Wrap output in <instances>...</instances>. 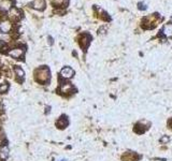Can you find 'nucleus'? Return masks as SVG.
<instances>
[{"label":"nucleus","mask_w":172,"mask_h":161,"mask_svg":"<svg viewBox=\"0 0 172 161\" xmlns=\"http://www.w3.org/2000/svg\"><path fill=\"white\" fill-rule=\"evenodd\" d=\"M51 73L48 67H41V68L37 69L35 71V80L38 83L40 84H45L50 80Z\"/></svg>","instance_id":"1"},{"label":"nucleus","mask_w":172,"mask_h":161,"mask_svg":"<svg viewBox=\"0 0 172 161\" xmlns=\"http://www.w3.org/2000/svg\"><path fill=\"white\" fill-rule=\"evenodd\" d=\"M158 22H159L158 14H152V15H149L143 20V27L145 29H152V28L156 27Z\"/></svg>","instance_id":"2"},{"label":"nucleus","mask_w":172,"mask_h":161,"mask_svg":"<svg viewBox=\"0 0 172 161\" xmlns=\"http://www.w3.org/2000/svg\"><path fill=\"white\" fill-rule=\"evenodd\" d=\"M140 159V156L135 151H127L122 156L123 161H137Z\"/></svg>","instance_id":"3"},{"label":"nucleus","mask_w":172,"mask_h":161,"mask_svg":"<svg viewBox=\"0 0 172 161\" xmlns=\"http://www.w3.org/2000/svg\"><path fill=\"white\" fill-rule=\"evenodd\" d=\"M8 54L13 58H20L24 55V50L20 47H15V48H12Z\"/></svg>","instance_id":"4"},{"label":"nucleus","mask_w":172,"mask_h":161,"mask_svg":"<svg viewBox=\"0 0 172 161\" xmlns=\"http://www.w3.org/2000/svg\"><path fill=\"white\" fill-rule=\"evenodd\" d=\"M73 74H74V71L70 68V67H65V68L60 71V75L64 78H71L73 76Z\"/></svg>","instance_id":"5"},{"label":"nucleus","mask_w":172,"mask_h":161,"mask_svg":"<svg viewBox=\"0 0 172 161\" xmlns=\"http://www.w3.org/2000/svg\"><path fill=\"white\" fill-rule=\"evenodd\" d=\"M89 40H90V37H89V35H83L82 37H81L79 43H80L81 47H82L84 50H86L87 46L89 45Z\"/></svg>","instance_id":"6"},{"label":"nucleus","mask_w":172,"mask_h":161,"mask_svg":"<svg viewBox=\"0 0 172 161\" xmlns=\"http://www.w3.org/2000/svg\"><path fill=\"white\" fill-rule=\"evenodd\" d=\"M68 125H69V120H68L66 116H61L57 120V123H56V126L59 129H65L66 127H68Z\"/></svg>","instance_id":"7"},{"label":"nucleus","mask_w":172,"mask_h":161,"mask_svg":"<svg viewBox=\"0 0 172 161\" xmlns=\"http://www.w3.org/2000/svg\"><path fill=\"white\" fill-rule=\"evenodd\" d=\"M11 24L10 22H2L0 23V31H2V33H8L11 30Z\"/></svg>","instance_id":"8"},{"label":"nucleus","mask_w":172,"mask_h":161,"mask_svg":"<svg viewBox=\"0 0 172 161\" xmlns=\"http://www.w3.org/2000/svg\"><path fill=\"white\" fill-rule=\"evenodd\" d=\"M33 7L37 10H43L45 7V1L44 0H35L33 3Z\"/></svg>","instance_id":"9"},{"label":"nucleus","mask_w":172,"mask_h":161,"mask_svg":"<svg viewBox=\"0 0 172 161\" xmlns=\"http://www.w3.org/2000/svg\"><path fill=\"white\" fill-rule=\"evenodd\" d=\"M162 32H164V35H165L166 37H168V38H172V23L167 24V25L164 27V29H162Z\"/></svg>","instance_id":"10"},{"label":"nucleus","mask_w":172,"mask_h":161,"mask_svg":"<svg viewBox=\"0 0 172 161\" xmlns=\"http://www.w3.org/2000/svg\"><path fill=\"white\" fill-rule=\"evenodd\" d=\"M72 90H74V88H73V86L71 85V84H69V83L62 84V86H61V91H62L64 93H70Z\"/></svg>","instance_id":"11"},{"label":"nucleus","mask_w":172,"mask_h":161,"mask_svg":"<svg viewBox=\"0 0 172 161\" xmlns=\"http://www.w3.org/2000/svg\"><path fill=\"white\" fill-rule=\"evenodd\" d=\"M11 8V1L9 0H2V1H0V9L3 11H8L10 10Z\"/></svg>","instance_id":"12"},{"label":"nucleus","mask_w":172,"mask_h":161,"mask_svg":"<svg viewBox=\"0 0 172 161\" xmlns=\"http://www.w3.org/2000/svg\"><path fill=\"white\" fill-rule=\"evenodd\" d=\"M9 16H10V18H12V20H17L18 17H20V12H18L17 9H11L10 12H9Z\"/></svg>","instance_id":"13"},{"label":"nucleus","mask_w":172,"mask_h":161,"mask_svg":"<svg viewBox=\"0 0 172 161\" xmlns=\"http://www.w3.org/2000/svg\"><path fill=\"white\" fill-rule=\"evenodd\" d=\"M9 156V148L7 146H3L2 148L0 149V159H7Z\"/></svg>","instance_id":"14"},{"label":"nucleus","mask_w":172,"mask_h":161,"mask_svg":"<svg viewBox=\"0 0 172 161\" xmlns=\"http://www.w3.org/2000/svg\"><path fill=\"white\" fill-rule=\"evenodd\" d=\"M51 2L55 7H62V5H67L68 0H51Z\"/></svg>","instance_id":"15"},{"label":"nucleus","mask_w":172,"mask_h":161,"mask_svg":"<svg viewBox=\"0 0 172 161\" xmlns=\"http://www.w3.org/2000/svg\"><path fill=\"white\" fill-rule=\"evenodd\" d=\"M15 73L17 74V76L20 78H23V77H24V75H25V73H24L23 69L20 68V67H16V68H15Z\"/></svg>","instance_id":"16"},{"label":"nucleus","mask_w":172,"mask_h":161,"mask_svg":"<svg viewBox=\"0 0 172 161\" xmlns=\"http://www.w3.org/2000/svg\"><path fill=\"white\" fill-rule=\"evenodd\" d=\"M0 41H3V42H9L10 41V37L7 33H1L0 35Z\"/></svg>","instance_id":"17"},{"label":"nucleus","mask_w":172,"mask_h":161,"mask_svg":"<svg viewBox=\"0 0 172 161\" xmlns=\"http://www.w3.org/2000/svg\"><path fill=\"white\" fill-rule=\"evenodd\" d=\"M8 89H9V85H8L7 83H3L2 85H0V93H7Z\"/></svg>","instance_id":"18"},{"label":"nucleus","mask_w":172,"mask_h":161,"mask_svg":"<svg viewBox=\"0 0 172 161\" xmlns=\"http://www.w3.org/2000/svg\"><path fill=\"white\" fill-rule=\"evenodd\" d=\"M168 127H169V128H171V129H172V117H171V118L169 119V120H168Z\"/></svg>","instance_id":"19"},{"label":"nucleus","mask_w":172,"mask_h":161,"mask_svg":"<svg viewBox=\"0 0 172 161\" xmlns=\"http://www.w3.org/2000/svg\"><path fill=\"white\" fill-rule=\"evenodd\" d=\"M61 161H66V160H61Z\"/></svg>","instance_id":"20"}]
</instances>
